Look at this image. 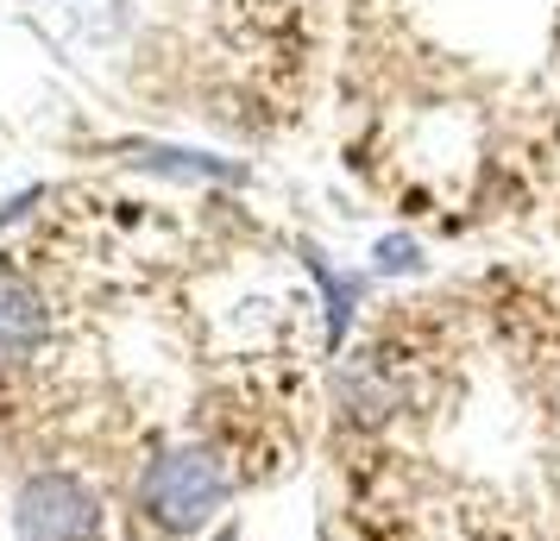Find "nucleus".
I'll use <instances>...</instances> for the list:
<instances>
[{
	"instance_id": "f257e3e1",
	"label": "nucleus",
	"mask_w": 560,
	"mask_h": 541,
	"mask_svg": "<svg viewBox=\"0 0 560 541\" xmlns=\"http://www.w3.org/2000/svg\"><path fill=\"white\" fill-rule=\"evenodd\" d=\"M233 497V472L221 454H208L196 440H183V447H164L145 472H139V485H132V510L145 529L158 536H202L214 516L228 510Z\"/></svg>"
},
{
	"instance_id": "f03ea898",
	"label": "nucleus",
	"mask_w": 560,
	"mask_h": 541,
	"mask_svg": "<svg viewBox=\"0 0 560 541\" xmlns=\"http://www.w3.org/2000/svg\"><path fill=\"white\" fill-rule=\"evenodd\" d=\"M13 529H20V541H102L107 536L102 491L82 472H63V466L32 472L13 497Z\"/></svg>"
},
{
	"instance_id": "7ed1b4c3",
	"label": "nucleus",
	"mask_w": 560,
	"mask_h": 541,
	"mask_svg": "<svg viewBox=\"0 0 560 541\" xmlns=\"http://www.w3.org/2000/svg\"><path fill=\"white\" fill-rule=\"evenodd\" d=\"M51 334V309L45 290L26 271H0V365H26Z\"/></svg>"
},
{
	"instance_id": "20e7f679",
	"label": "nucleus",
	"mask_w": 560,
	"mask_h": 541,
	"mask_svg": "<svg viewBox=\"0 0 560 541\" xmlns=\"http://www.w3.org/2000/svg\"><path fill=\"white\" fill-rule=\"evenodd\" d=\"M303 258H308V271L322 278V290H328V340L340 346V334H347V321H353V309H359V278H340L315 246H303Z\"/></svg>"
},
{
	"instance_id": "39448f33",
	"label": "nucleus",
	"mask_w": 560,
	"mask_h": 541,
	"mask_svg": "<svg viewBox=\"0 0 560 541\" xmlns=\"http://www.w3.org/2000/svg\"><path fill=\"white\" fill-rule=\"evenodd\" d=\"M378 264H384V271H416V246H409V239H384Z\"/></svg>"
},
{
	"instance_id": "423d86ee",
	"label": "nucleus",
	"mask_w": 560,
	"mask_h": 541,
	"mask_svg": "<svg viewBox=\"0 0 560 541\" xmlns=\"http://www.w3.org/2000/svg\"><path fill=\"white\" fill-rule=\"evenodd\" d=\"M221 541H240V536H233V529H228V536H221Z\"/></svg>"
}]
</instances>
